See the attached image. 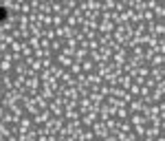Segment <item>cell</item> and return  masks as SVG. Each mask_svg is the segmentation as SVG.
<instances>
[{
  "label": "cell",
  "mask_w": 165,
  "mask_h": 141,
  "mask_svg": "<svg viewBox=\"0 0 165 141\" xmlns=\"http://www.w3.org/2000/svg\"><path fill=\"white\" fill-rule=\"evenodd\" d=\"M4 18V9H0V20H2Z\"/></svg>",
  "instance_id": "6da1fadb"
}]
</instances>
